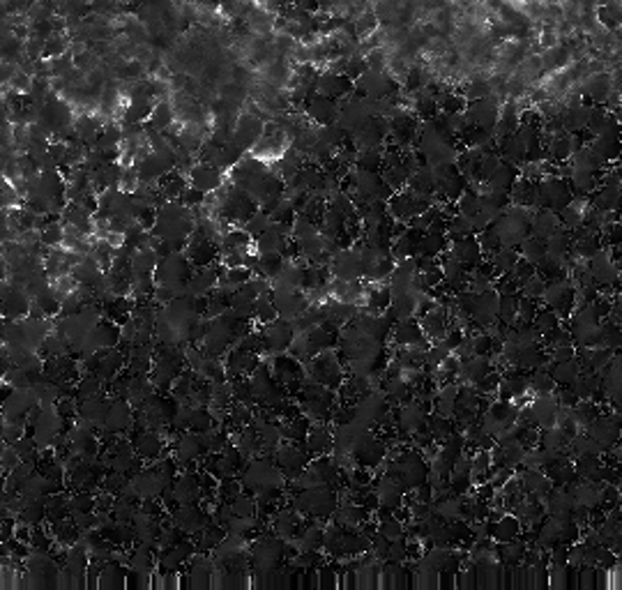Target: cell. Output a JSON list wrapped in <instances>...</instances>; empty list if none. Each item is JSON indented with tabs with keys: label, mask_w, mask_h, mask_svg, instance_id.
Listing matches in <instances>:
<instances>
[{
	"label": "cell",
	"mask_w": 622,
	"mask_h": 590,
	"mask_svg": "<svg viewBox=\"0 0 622 590\" xmlns=\"http://www.w3.org/2000/svg\"><path fill=\"white\" fill-rule=\"evenodd\" d=\"M344 362L339 360V355L335 348H328V351H320L316 357H311L306 362V378L316 380V383L325 385L330 390L342 387V383L346 380L344 373Z\"/></svg>",
	"instance_id": "6da1fadb"
},
{
	"label": "cell",
	"mask_w": 622,
	"mask_h": 590,
	"mask_svg": "<svg viewBox=\"0 0 622 590\" xmlns=\"http://www.w3.org/2000/svg\"><path fill=\"white\" fill-rule=\"evenodd\" d=\"M153 275L160 286H187V281L194 275V265L187 256H182V252L171 254L160 259Z\"/></svg>",
	"instance_id": "7a4b0ae2"
},
{
	"label": "cell",
	"mask_w": 622,
	"mask_h": 590,
	"mask_svg": "<svg viewBox=\"0 0 622 590\" xmlns=\"http://www.w3.org/2000/svg\"><path fill=\"white\" fill-rule=\"evenodd\" d=\"M263 351L268 353H286L288 346L293 344L295 339V330H293V323L281 319V316H277L275 321L265 323L263 326Z\"/></svg>",
	"instance_id": "3957f363"
},
{
	"label": "cell",
	"mask_w": 622,
	"mask_h": 590,
	"mask_svg": "<svg viewBox=\"0 0 622 590\" xmlns=\"http://www.w3.org/2000/svg\"><path fill=\"white\" fill-rule=\"evenodd\" d=\"M330 270L332 277L344 279V281H355V279H364V261L358 249H342L332 256L330 261Z\"/></svg>",
	"instance_id": "277c9868"
},
{
	"label": "cell",
	"mask_w": 622,
	"mask_h": 590,
	"mask_svg": "<svg viewBox=\"0 0 622 590\" xmlns=\"http://www.w3.org/2000/svg\"><path fill=\"white\" fill-rule=\"evenodd\" d=\"M387 413H389V399L383 390H371V392L360 397L358 404H355V415L362 418L364 422H369V425H378L380 418H385Z\"/></svg>",
	"instance_id": "5b68a950"
},
{
	"label": "cell",
	"mask_w": 622,
	"mask_h": 590,
	"mask_svg": "<svg viewBox=\"0 0 622 590\" xmlns=\"http://www.w3.org/2000/svg\"><path fill=\"white\" fill-rule=\"evenodd\" d=\"M275 459H277V466L284 470L286 480H295L306 466H309L311 456H309V452L304 450V447L284 445V447H277Z\"/></svg>",
	"instance_id": "8992f818"
},
{
	"label": "cell",
	"mask_w": 622,
	"mask_h": 590,
	"mask_svg": "<svg viewBox=\"0 0 622 590\" xmlns=\"http://www.w3.org/2000/svg\"><path fill=\"white\" fill-rule=\"evenodd\" d=\"M588 436L595 438L597 443L602 445L604 452H611L620 438V418L618 415H600V418L588 427Z\"/></svg>",
	"instance_id": "52a82bcc"
},
{
	"label": "cell",
	"mask_w": 622,
	"mask_h": 590,
	"mask_svg": "<svg viewBox=\"0 0 622 590\" xmlns=\"http://www.w3.org/2000/svg\"><path fill=\"white\" fill-rule=\"evenodd\" d=\"M265 129V120L259 118L254 113H240L235 120V129H233V141L238 146H242L245 150L256 146V141L263 136Z\"/></svg>",
	"instance_id": "ba28073f"
},
{
	"label": "cell",
	"mask_w": 622,
	"mask_h": 590,
	"mask_svg": "<svg viewBox=\"0 0 622 590\" xmlns=\"http://www.w3.org/2000/svg\"><path fill=\"white\" fill-rule=\"evenodd\" d=\"M134 425V411H131L129 399L122 397H113L109 415H106L104 422V431H111V434H124L127 429Z\"/></svg>",
	"instance_id": "9c48e42d"
},
{
	"label": "cell",
	"mask_w": 622,
	"mask_h": 590,
	"mask_svg": "<svg viewBox=\"0 0 622 590\" xmlns=\"http://www.w3.org/2000/svg\"><path fill=\"white\" fill-rule=\"evenodd\" d=\"M339 104H342V102H339V99L316 93V95H313V97L309 99V102L304 104V109H306V115H309V118H311L313 122H318L320 127H323V124L337 122Z\"/></svg>",
	"instance_id": "30bf717a"
},
{
	"label": "cell",
	"mask_w": 622,
	"mask_h": 590,
	"mask_svg": "<svg viewBox=\"0 0 622 590\" xmlns=\"http://www.w3.org/2000/svg\"><path fill=\"white\" fill-rule=\"evenodd\" d=\"M355 83L346 77V74H335V72H323L316 79V90L320 95L335 97V99H348L353 95Z\"/></svg>",
	"instance_id": "8fae6325"
},
{
	"label": "cell",
	"mask_w": 622,
	"mask_h": 590,
	"mask_svg": "<svg viewBox=\"0 0 622 590\" xmlns=\"http://www.w3.org/2000/svg\"><path fill=\"white\" fill-rule=\"evenodd\" d=\"M109 409H111V399L106 397L104 392L95 395V397H88V399H81V402H79V418L90 422V425H97L99 429H104Z\"/></svg>",
	"instance_id": "7c38bea8"
},
{
	"label": "cell",
	"mask_w": 622,
	"mask_h": 590,
	"mask_svg": "<svg viewBox=\"0 0 622 590\" xmlns=\"http://www.w3.org/2000/svg\"><path fill=\"white\" fill-rule=\"evenodd\" d=\"M189 185L201 189L203 194H210V192H217V189L223 185V178H221V171H217L214 166L210 164H203L198 162L192 173H189Z\"/></svg>",
	"instance_id": "4fadbf2b"
},
{
	"label": "cell",
	"mask_w": 622,
	"mask_h": 590,
	"mask_svg": "<svg viewBox=\"0 0 622 590\" xmlns=\"http://www.w3.org/2000/svg\"><path fill=\"white\" fill-rule=\"evenodd\" d=\"M530 409H533L537 427L546 429V427L555 425V418H558V411H560V402H558V397H555L553 392L551 395H537L535 402H530Z\"/></svg>",
	"instance_id": "5bb4252c"
},
{
	"label": "cell",
	"mask_w": 622,
	"mask_h": 590,
	"mask_svg": "<svg viewBox=\"0 0 622 590\" xmlns=\"http://www.w3.org/2000/svg\"><path fill=\"white\" fill-rule=\"evenodd\" d=\"M498 295L493 288L484 290V293H477V304H475V312H472V321H475V326H479L482 330H486L491 323H495L498 319Z\"/></svg>",
	"instance_id": "9a60e30c"
},
{
	"label": "cell",
	"mask_w": 622,
	"mask_h": 590,
	"mask_svg": "<svg viewBox=\"0 0 622 590\" xmlns=\"http://www.w3.org/2000/svg\"><path fill=\"white\" fill-rule=\"evenodd\" d=\"M452 256L463 263L466 272H470V270L477 268L479 261H482V247H479L477 240L472 238V233L463 236V238L456 240V243H452Z\"/></svg>",
	"instance_id": "2e32d148"
},
{
	"label": "cell",
	"mask_w": 622,
	"mask_h": 590,
	"mask_svg": "<svg viewBox=\"0 0 622 590\" xmlns=\"http://www.w3.org/2000/svg\"><path fill=\"white\" fill-rule=\"evenodd\" d=\"M491 371H493L491 357H484V355H470V357H466V360H461L459 376H461L463 383L475 385L477 380H482V378L488 376V373H491Z\"/></svg>",
	"instance_id": "e0dca14e"
},
{
	"label": "cell",
	"mask_w": 622,
	"mask_h": 590,
	"mask_svg": "<svg viewBox=\"0 0 622 590\" xmlns=\"http://www.w3.org/2000/svg\"><path fill=\"white\" fill-rule=\"evenodd\" d=\"M176 452H178V459L180 463H187V461H201V456L207 452L205 450V443H203V436L201 434H194V431H189V434H180L178 443H176Z\"/></svg>",
	"instance_id": "ac0fdd59"
},
{
	"label": "cell",
	"mask_w": 622,
	"mask_h": 590,
	"mask_svg": "<svg viewBox=\"0 0 622 590\" xmlns=\"http://www.w3.org/2000/svg\"><path fill=\"white\" fill-rule=\"evenodd\" d=\"M304 450L309 452V456H323L332 450V434L328 429V422H316L311 425L309 434L304 440Z\"/></svg>",
	"instance_id": "d6986e66"
},
{
	"label": "cell",
	"mask_w": 622,
	"mask_h": 590,
	"mask_svg": "<svg viewBox=\"0 0 622 590\" xmlns=\"http://www.w3.org/2000/svg\"><path fill=\"white\" fill-rule=\"evenodd\" d=\"M392 339H394V344L396 346H413V344H420V342H425V332H422V328H420V321L417 319H401V321H396L394 323V328H392Z\"/></svg>",
	"instance_id": "ffe728a7"
},
{
	"label": "cell",
	"mask_w": 622,
	"mask_h": 590,
	"mask_svg": "<svg viewBox=\"0 0 622 590\" xmlns=\"http://www.w3.org/2000/svg\"><path fill=\"white\" fill-rule=\"evenodd\" d=\"M131 445H134V452L141 459H157V456H162L164 450L162 434H157L153 429H148L138 436H131Z\"/></svg>",
	"instance_id": "44dd1931"
},
{
	"label": "cell",
	"mask_w": 622,
	"mask_h": 590,
	"mask_svg": "<svg viewBox=\"0 0 622 590\" xmlns=\"http://www.w3.org/2000/svg\"><path fill=\"white\" fill-rule=\"evenodd\" d=\"M558 229H560L558 214H555L553 210H546V207L537 210L533 214V222H530V236H535L539 240H546L549 236H553Z\"/></svg>",
	"instance_id": "7402d4cb"
},
{
	"label": "cell",
	"mask_w": 622,
	"mask_h": 590,
	"mask_svg": "<svg viewBox=\"0 0 622 590\" xmlns=\"http://www.w3.org/2000/svg\"><path fill=\"white\" fill-rule=\"evenodd\" d=\"M546 371L551 373L555 385H571L578 378L581 364H578L576 357H571V360H565V362H551L549 360V364H546Z\"/></svg>",
	"instance_id": "603a6c76"
},
{
	"label": "cell",
	"mask_w": 622,
	"mask_h": 590,
	"mask_svg": "<svg viewBox=\"0 0 622 590\" xmlns=\"http://www.w3.org/2000/svg\"><path fill=\"white\" fill-rule=\"evenodd\" d=\"M542 68H544V72H558V70H565L567 65H569V60H571V56H569V49L562 44V41H558V44L555 46H551V49H546V51H542Z\"/></svg>",
	"instance_id": "cb8c5ba5"
},
{
	"label": "cell",
	"mask_w": 622,
	"mask_h": 590,
	"mask_svg": "<svg viewBox=\"0 0 622 590\" xmlns=\"http://www.w3.org/2000/svg\"><path fill=\"white\" fill-rule=\"evenodd\" d=\"M500 153H503L505 160L512 162V164H524L526 162V143L517 136V132L500 139Z\"/></svg>",
	"instance_id": "d4e9b609"
},
{
	"label": "cell",
	"mask_w": 622,
	"mask_h": 590,
	"mask_svg": "<svg viewBox=\"0 0 622 590\" xmlns=\"http://www.w3.org/2000/svg\"><path fill=\"white\" fill-rule=\"evenodd\" d=\"M286 265V259L279 252H268V254H259V265H256V272L265 279H275L281 268Z\"/></svg>",
	"instance_id": "484cf974"
},
{
	"label": "cell",
	"mask_w": 622,
	"mask_h": 590,
	"mask_svg": "<svg viewBox=\"0 0 622 590\" xmlns=\"http://www.w3.org/2000/svg\"><path fill=\"white\" fill-rule=\"evenodd\" d=\"M150 122L160 132L169 129L171 124L176 122V109H173V102H169V99H162V102H157L153 113H150Z\"/></svg>",
	"instance_id": "4316f807"
},
{
	"label": "cell",
	"mask_w": 622,
	"mask_h": 590,
	"mask_svg": "<svg viewBox=\"0 0 622 590\" xmlns=\"http://www.w3.org/2000/svg\"><path fill=\"white\" fill-rule=\"evenodd\" d=\"M157 263H160V254L155 252V247H145V249H136L134 256H131V270L134 272H155Z\"/></svg>",
	"instance_id": "83f0119b"
},
{
	"label": "cell",
	"mask_w": 622,
	"mask_h": 590,
	"mask_svg": "<svg viewBox=\"0 0 622 590\" xmlns=\"http://www.w3.org/2000/svg\"><path fill=\"white\" fill-rule=\"evenodd\" d=\"M597 21L602 23L607 30H620V3L611 0L607 5H597Z\"/></svg>",
	"instance_id": "f1b7e54d"
},
{
	"label": "cell",
	"mask_w": 622,
	"mask_h": 590,
	"mask_svg": "<svg viewBox=\"0 0 622 590\" xmlns=\"http://www.w3.org/2000/svg\"><path fill=\"white\" fill-rule=\"evenodd\" d=\"M491 265H493V270L498 272V275H503V272H512L514 270V265H517V261H519V254H517V249L514 247H500L498 249V252H493L491 254Z\"/></svg>",
	"instance_id": "f546056e"
},
{
	"label": "cell",
	"mask_w": 622,
	"mask_h": 590,
	"mask_svg": "<svg viewBox=\"0 0 622 590\" xmlns=\"http://www.w3.org/2000/svg\"><path fill=\"white\" fill-rule=\"evenodd\" d=\"M585 90L595 102H609V95L613 93L609 74H602V77H592L590 81H585Z\"/></svg>",
	"instance_id": "4dcf8cb0"
},
{
	"label": "cell",
	"mask_w": 622,
	"mask_h": 590,
	"mask_svg": "<svg viewBox=\"0 0 622 590\" xmlns=\"http://www.w3.org/2000/svg\"><path fill=\"white\" fill-rule=\"evenodd\" d=\"M279 316L275 302H272V286L265 290V293H261L259 297H256V319H259L263 326L270 321H275Z\"/></svg>",
	"instance_id": "1f68e13d"
},
{
	"label": "cell",
	"mask_w": 622,
	"mask_h": 590,
	"mask_svg": "<svg viewBox=\"0 0 622 590\" xmlns=\"http://www.w3.org/2000/svg\"><path fill=\"white\" fill-rule=\"evenodd\" d=\"M214 427H217V420L212 418L210 409L196 406V409L192 411V420H189V431H194V434H205V431H210Z\"/></svg>",
	"instance_id": "d6a6232c"
},
{
	"label": "cell",
	"mask_w": 622,
	"mask_h": 590,
	"mask_svg": "<svg viewBox=\"0 0 622 590\" xmlns=\"http://www.w3.org/2000/svg\"><path fill=\"white\" fill-rule=\"evenodd\" d=\"M571 413H574V420H576V427H590L592 422L600 418V409H597V404H590L585 399V402H578L574 409H571Z\"/></svg>",
	"instance_id": "836d02e7"
},
{
	"label": "cell",
	"mask_w": 622,
	"mask_h": 590,
	"mask_svg": "<svg viewBox=\"0 0 622 590\" xmlns=\"http://www.w3.org/2000/svg\"><path fill=\"white\" fill-rule=\"evenodd\" d=\"M519 247H521V252H524V259L530 261L533 265H537L546 256V243L535 236H528Z\"/></svg>",
	"instance_id": "e575fe53"
},
{
	"label": "cell",
	"mask_w": 622,
	"mask_h": 590,
	"mask_svg": "<svg viewBox=\"0 0 622 590\" xmlns=\"http://www.w3.org/2000/svg\"><path fill=\"white\" fill-rule=\"evenodd\" d=\"M600 346H607V348H613V351H618L620 348V323H613V321H602L600 326Z\"/></svg>",
	"instance_id": "d590c367"
},
{
	"label": "cell",
	"mask_w": 622,
	"mask_h": 590,
	"mask_svg": "<svg viewBox=\"0 0 622 590\" xmlns=\"http://www.w3.org/2000/svg\"><path fill=\"white\" fill-rule=\"evenodd\" d=\"M533 326H535V330L539 332V335H546V332H551L553 328L560 326V316L555 314L551 307H546V309H537L535 319H533Z\"/></svg>",
	"instance_id": "8d00e7d4"
},
{
	"label": "cell",
	"mask_w": 622,
	"mask_h": 590,
	"mask_svg": "<svg viewBox=\"0 0 622 590\" xmlns=\"http://www.w3.org/2000/svg\"><path fill=\"white\" fill-rule=\"evenodd\" d=\"M569 445H571V452H574L576 456H583V454H604V450H602V445L597 443L595 438H590V436H574L569 440Z\"/></svg>",
	"instance_id": "74e56055"
},
{
	"label": "cell",
	"mask_w": 622,
	"mask_h": 590,
	"mask_svg": "<svg viewBox=\"0 0 622 590\" xmlns=\"http://www.w3.org/2000/svg\"><path fill=\"white\" fill-rule=\"evenodd\" d=\"M517 312H519V295H500L498 297V319L505 321V323H514V319H517Z\"/></svg>",
	"instance_id": "f35d334b"
},
{
	"label": "cell",
	"mask_w": 622,
	"mask_h": 590,
	"mask_svg": "<svg viewBox=\"0 0 622 590\" xmlns=\"http://www.w3.org/2000/svg\"><path fill=\"white\" fill-rule=\"evenodd\" d=\"M39 240L46 247H60L65 240V224L63 222H51L48 226L39 231Z\"/></svg>",
	"instance_id": "ab89813d"
},
{
	"label": "cell",
	"mask_w": 622,
	"mask_h": 590,
	"mask_svg": "<svg viewBox=\"0 0 622 590\" xmlns=\"http://www.w3.org/2000/svg\"><path fill=\"white\" fill-rule=\"evenodd\" d=\"M231 510L235 517H256V501L247 494H238L231 498Z\"/></svg>",
	"instance_id": "60d3db41"
},
{
	"label": "cell",
	"mask_w": 622,
	"mask_h": 590,
	"mask_svg": "<svg viewBox=\"0 0 622 590\" xmlns=\"http://www.w3.org/2000/svg\"><path fill=\"white\" fill-rule=\"evenodd\" d=\"M378 533L385 535L389 542H392V539L403 537V523L396 519V517L387 519V521H378Z\"/></svg>",
	"instance_id": "b9f144b4"
},
{
	"label": "cell",
	"mask_w": 622,
	"mask_h": 590,
	"mask_svg": "<svg viewBox=\"0 0 622 590\" xmlns=\"http://www.w3.org/2000/svg\"><path fill=\"white\" fill-rule=\"evenodd\" d=\"M23 434H26V425H21V422H14V420H5L3 425V440L5 445H12L16 443Z\"/></svg>",
	"instance_id": "7bdbcfd3"
},
{
	"label": "cell",
	"mask_w": 622,
	"mask_h": 590,
	"mask_svg": "<svg viewBox=\"0 0 622 590\" xmlns=\"http://www.w3.org/2000/svg\"><path fill=\"white\" fill-rule=\"evenodd\" d=\"M19 463H21L19 452H16L12 445H5L3 447V475L7 477L16 466H19Z\"/></svg>",
	"instance_id": "ee69618b"
},
{
	"label": "cell",
	"mask_w": 622,
	"mask_h": 590,
	"mask_svg": "<svg viewBox=\"0 0 622 590\" xmlns=\"http://www.w3.org/2000/svg\"><path fill=\"white\" fill-rule=\"evenodd\" d=\"M512 275L519 279V284H524V281H528L530 277H535V275H537V270H535V265L530 263V261H526V259H519V261H517V265H514Z\"/></svg>",
	"instance_id": "f6af8a7d"
},
{
	"label": "cell",
	"mask_w": 622,
	"mask_h": 590,
	"mask_svg": "<svg viewBox=\"0 0 622 590\" xmlns=\"http://www.w3.org/2000/svg\"><path fill=\"white\" fill-rule=\"evenodd\" d=\"M387 560H392V563H401V565H403V560H408V553H406V542H403V537H399V539H392V542H389Z\"/></svg>",
	"instance_id": "bcb514c9"
},
{
	"label": "cell",
	"mask_w": 622,
	"mask_h": 590,
	"mask_svg": "<svg viewBox=\"0 0 622 590\" xmlns=\"http://www.w3.org/2000/svg\"><path fill=\"white\" fill-rule=\"evenodd\" d=\"M178 201H180L182 205H187V207H194V205H201V203L205 201V194L201 192V189H196V187L189 185V187L185 189V192L180 194Z\"/></svg>",
	"instance_id": "7dc6e473"
}]
</instances>
